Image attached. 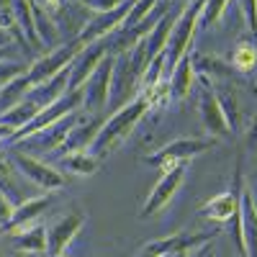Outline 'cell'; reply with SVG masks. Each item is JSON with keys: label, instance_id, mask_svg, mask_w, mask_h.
I'll return each instance as SVG.
<instances>
[{"label": "cell", "instance_id": "7a4b0ae2", "mask_svg": "<svg viewBox=\"0 0 257 257\" xmlns=\"http://www.w3.org/2000/svg\"><path fill=\"white\" fill-rule=\"evenodd\" d=\"M147 52H144V44H139L132 49V52H123L116 57L113 62V80H111V100L116 105V111L121 105L132 103L137 95H139V82H142V75L147 70Z\"/></svg>", "mask_w": 257, "mask_h": 257}, {"label": "cell", "instance_id": "8fae6325", "mask_svg": "<svg viewBox=\"0 0 257 257\" xmlns=\"http://www.w3.org/2000/svg\"><path fill=\"white\" fill-rule=\"evenodd\" d=\"M134 6V0H121V3L111 11H105V13H98L95 18H90L88 24H85V29L80 31V41L85 47L88 44H95V41H103V39H108L113 31H118L123 26V21L128 16V11H132Z\"/></svg>", "mask_w": 257, "mask_h": 257}, {"label": "cell", "instance_id": "f1b7e54d", "mask_svg": "<svg viewBox=\"0 0 257 257\" xmlns=\"http://www.w3.org/2000/svg\"><path fill=\"white\" fill-rule=\"evenodd\" d=\"M36 113H39V108H36V105H34L31 100H26V98H24L21 103H16L11 111L0 113V121H3L6 126H11V128H13V134H16L18 128H24V126H26Z\"/></svg>", "mask_w": 257, "mask_h": 257}, {"label": "cell", "instance_id": "44dd1931", "mask_svg": "<svg viewBox=\"0 0 257 257\" xmlns=\"http://www.w3.org/2000/svg\"><path fill=\"white\" fill-rule=\"evenodd\" d=\"M100 157H95L90 149H77V152H67V155H59L57 167L59 170H67L72 175H95L100 170Z\"/></svg>", "mask_w": 257, "mask_h": 257}, {"label": "cell", "instance_id": "3957f363", "mask_svg": "<svg viewBox=\"0 0 257 257\" xmlns=\"http://www.w3.org/2000/svg\"><path fill=\"white\" fill-rule=\"evenodd\" d=\"M206 0H190V6L183 8V13L175 18L173 31H170L167 47H165V64H167V77L175 70V64L193 52V41H196V34L201 29V13H203Z\"/></svg>", "mask_w": 257, "mask_h": 257}, {"label": "cell", "instance_id": "cb8c5ba5", "mask_svg": "<svg viewBox=\"0 0 257 257\" xmlns=\"http://www.w3.org/2000/svg\"><path fill=\"white\" fill-rule=\"evenodd\" d=\"M242 229H244V244H247V257H257V206L247 188H242Z\"/></svg>", "mask_w": 257, "mask_h": 257}, {"label": "cell", "instance_id": "5b68a950", "mask_svg": "<svg viewBox=\"0 0 257 257\" xmlns=\"http://www.w3.org/2000/svg\"><path fill=\"white\" fill-rule=\"evenodd\" d=\"M82 49H85V44H82L80 39H70V41H62L59 47L44 52L41 57H36V59L29 64L26 75H24V77H26V85H29V88H36V85L52 80V77L59 75L62 70H67L70 64H72V59H75Z\"/></svg>", "mask_w": 257, "mask_h": 257}, {"label": "cell", "instance_id": "1f68e13d", "mask_svg": "<svg viewBox=\"0 0 257 257\" xmlns=\"http://www.w3.org/2000/svg\"><path fill=\"white\" fill-rule=\"evenodd\" d=\"M175 244H178V234H173V237H162V239H152V242L142 244V249H139L137 257H162L165 252H170Z\"/></svg>", "mask_w": 257, "mask_h": 257}, {"label": "cell", "instance_id": "f546056e", "mask_svg": "<svg viewBox=\"0 0 257 257\" xmlns=\"http://www.w3.org/2000/svg\"><path fill=\"white\" fill-rule=\"evenodd\" d=\"M34 26H36V34L41 39V44H47L52 49L59 47V29H57V24L36 3H34Z\"/></svg>", "mask_w": 257, "mask_h": 257}, {"label": "cell", "instance_id": "e575fe53", "mask_svg": "<svg viewBox=\"0 0 257 257\" xmlns=\"http://www.w3.org/2000/svg\"><path fill=\"white\" fill-rule=\"evenodd\" d=\"M239 8L244 13V21H247V29L252 34H257V0H239Z\"/></svg>", "mask_w": 257, "mask_h": 257}, {"label": "cell", "instance_id": "5bb4252c", "mask_svg": "<svg viewBox=\"0 0 257 257\" xmlns=\"http://www.w3.org/2000/svg\"><path fill=\"white\" fill-rule=\"evenodd\" d=\"M108 54V47H105V39L95 41V44H88L70 64V90H82V85L88 82V77L95 72V67L103 62V57Z\"/></svg>", "mask_w": 257, "mask_h": 257}, {"label": "cell", "instance_id": "603a6c76", "mask_svg": "<svg viewBox=\"0 0 257 257\" xmlns=\"http://www.w3.org/2000/svg\"><path fill=\"white\" fill-rule=\"evenodd\" d=\"M13 244L21 249V252H29V254H47V226H39V224H31L21 231H13L11 234Z\"/></svg>", "mask_w": 257, "mask_h": 257}, {"label": "cell", "instance_id": "4316f807", "mask_svg": "<svg viewBox=\"0 0 257 257\" xmlns=\"http://www.w3.org/2000/svg\"><path fill=\"white\" fill-rule=\"evenodd\" d=\"M139 93L144 95L147 105L152 111H165V108H170V103L175 100L173 98V85H170V77H160L155 85H149V88H144Z\"/></svg>", "mask_w": 257, "mask_h": 257}, {"label": "cell", "instance_id": "60d3db41", "mask_svg": "<svg viewBox=\"0 0 257 257\" xmlns=\"http://www.w3.org/2000/svg\"><path fill=\"white\" fill-rule=\"evenodd\" d=\"M175 3H180V6H185V3H190V0H175Z\"/></svg>", "mask_w": 257, "mask_h": 257}, {"label": "cell", "instance_id": "4dcf8cb0", "mask_svg": "<svg viewBox=\"0 0 257 257\" xmlns=\"http://www.w3.org/2000/svg\"><path fill=\"white\" fill-rule=\"evenodd\" d=\"M231 0H206L203 13H201V29H213L224 18L226 8H229Z\"/></svg>", "mask_w": 257, "mask_h": 257}, {"label": "cell", "instance_id": "7402d4cb", "mask_svg": "<svg viewBox=\"0 0 257 257\" xmlns=\"http://www.w3.org/2000/svg\"><path fill=\"white\" fill-rule=\"evenodd\" d=\"M0 34H3V41L8 44V41H13V44H18L24 52H29V41H26V34L24 29H21V21L13 11V3L11 0H0Z\"/></svg>", "mask_w": 257, "mask_h": 257}, {"label": "cell", "instance_id": "d4e9b609", "mask_svg": "<svg viewBox=\"0 0 257 257\" xmlns=\"http://www.w3.org/2000/svg\"><path fill=\"white\" fill-rule=\"evenodd\" d=\"M173 24H175V18L167 13V16L160 18V24L152 29V34L142 39V44H144V52H147V59H149V62H152L160 52H165L167 39H170V31H173Z\"/></svg>", "mask_w": 257, "mask_h": 257}, {"label": "cell", "instance_id": "d6a6232c", "mask_svg": "<svg viewBox=\"0 0 257 257\" xmlns=\"http://www.w3.org/2000/svg\"><path fill=\"white\" fill-rule=\"evenodd\" d=\"M26 64H21V62H0V90H6L11 82H16L18 77H24L26 75Z\"/></svg>", "mask_w": 257, "mask_h": 257}, {"label": "cell", "instance_id": "8992f818", "mask_svg": "<svg viewBox=\"0 0 257 257\" xmlns=\"http://www.w3.org/2000/svg\"><path fill=\"white\" fill-rule=\"evenodd\" d=\"M82 108V90H67L57 103H52V105H47V108H41L24 128H18V132L8 139V149L11 147H16L18 142H24V139H29V137H34V134H39V132H44L47 126H52V123H57L59 118H64V116H70L72 111H80Z\"/></svg>", "mask_w": 257, "mask_h": 257}, {"label": "cell", "instance_id": "4fadbf2b", "mask_svg": "<svg viewBox=\"0 0 257 257\" xmlns=\"http://www.w3.org/2000/svg\"><path fill=\"white\" fill-rule=\"evenodd\" d=\"M82 226H85V213L80 211H67L64 216L54 219L47 226V254L49 257L64 254V249L72 244V239L80 234Z\"/></svg>", "mask_w": 257, "mask_h": 257}, {"label": "cell", "instance_id": "2e32d148", "mask_svg": "<svg viewBox=\"0 0 257 257\" xmlns=\"http://www.w3.org/2000/svg\"><path fill=\"white\" fill-rule=\"evenodd\" d=\"M67 90H70V67L62 70L59 75H54L52 80H47V82L36 85V88H31L26 93V100H31L36 108L41 111V108H47V105L57 103Z\"/></svg>", "mask_w": 257, "mask_h": 257}, {"label": "cell", "instance_id": "52a82bcc", "mask_svg": "<svg viewBox=\"0 0 257 257\" xmlns=\"http://www.w3.org/2000/svg\"><path fill=\"white\" fill-rule=\"evenodd\" d=\"M8 160L13 165L16 173H21L26 180H31L39 190H47V193H54V190H62L67 185V178H64L57 167L47 165L44 160H39L29 152H21V149H8Z\"/></svg>", "mask_w": 257, "mask_h": 257}, {"label": "cell", "instance_id": "9a60e30c", "mask_svg": "<svg viewBox=\"0 0 257 257\" xmlns=\"http://www.w3.org/2000/svg\"><path fill=\"white\" fill-rule=\"evenodd\" d=\"M198 111H201V121L206 126V132L213 137V139H229L231 137V128H229V121L221 111V105L216 100V93L213 88H203L201 90V100H198Z\"/></svg>", "mask_w": 257, "mask_h": 257}, {"label": "cell", "instance_id": "d590c367", "mask_svg": "<svg viewBox=\"0 0 257 257\" xmlns=\"http://www.w3.org/2000/svg\"><path fill=\"white\" fill-rule=\"evenodd\" d=\"M72 3H77V6H82V8H88V11H95V13H105V11L116 8L121 0H72Z\"/></svg>", "mask_w": 257, "mask_h": 257}, {"label": "cell", "instance_id": "d6986e66", "mask_svg": "<svg viewBox=\"0 0 257 257\" xmlns=\"http://www.w3.org/2000/svg\"><path fill=\"white\" fill-rule=\"evenodd\" d=\"M103 126L100 118H88V113H82V118L75 123V128L70 132V137L64 139V144L59 147L62 149V155H67V152H77V149H90L95 134H98V128Z\"/></svg>", "mask_w": 257, "mask_h": 257}, {"label": "cell", "instance_id": "ffe728a7", "mask_svg": "<svg viewBox=\"0 0 257 257\" xmlns=\"http://www.w3.org/2000/svg\"><path fill=\"white\" fill-rule=\"evenodd\" d=\"M239 85H221V88H216L213 93H216V100L221 105V111L229 121V128H231V134H237L242 132V100H239Z\"/></svg>", "mask_w": 257, "mask_h": 257}, {"label": "cell", "instance_id": "277c9868", "mask_svg": "<svg viewBox=\"0 0 257 257\" xmlns=\"http://www.w3.org/2000/svg\"><path fill=\"white\" fill-rule=\"evenodd\" d=\"M216 144H219V139H213V137H203V139L201 137H180V139H173V142H167L165 147H160L155 155H147L142 162L165 173V170L175 167V165L196 160L198 155L208 152V149H213Z\"/></svg>", "mask_w": 257, "mask_h": 257}, {"label": "cell", "instance_id": "836d02e7", "mask_svg": "<svg viewBox=\"0 0 257 257\" xmlns=\"http://www.w3.org/2000/svg\"><path fill=\"white\" fill-rule=\"evenodd\" d=\"M16 201L8 196L6 190H0V229L3 226H8V221L13 219V211H16Z\"/></svg>", "mask_w": 257, "mask_h": 257}, {"label": "cell", "instance_id": "30bf717a", "mask_svg": "<svg viewBox=\"0 0 257 257\" xmlns=\"http://www.w3.org/2000/svg\"><path fill=\"white\" fill-rule=\"evenodd\" d=\"M242 165H244V157L237 160V170H234V188L219 193V196H213L211 201H206L201 206V216L203 219L226 224V221H231L234 213L239 211V203H242V175H244Z\"/></svg>", "mask_w": 257, "mask_h": 257}, {"label": "cell", "instance_id": "ab89813d", "mask_svg": "<svg viewBox=\"0 0 257 257\" xmlns=\"http://www.w3.org/2000/svg\"><path fill=\"white\" fill-rule=\"evenodd\" d=\"M13 137V128L11 126H6L3 121H0V144H8V139Z\"/></svg>", "mask_w": 257, "mask_h": 257}, {"label": "cell", "instance_id": "8d00e7d4", "mask_svg": "<svg viewBox=\"0 0 257 257\" xmlns=\"http://www.w3.org/2000/svg\"><path fill=\"white\" fill-rule=\"evenodd\" d=\"M34 3H36L41 11H44V13L54 21V18L64 11V6H67V0H34Z\"/></svg>", "mask_w": 257, "mask_h": 257}, {"label": "cell", "instance_id": "f35d334b", "mask_svg": "<svg viewBox=\"0 0 257 257\" xmlns=\"http://www.w3.org/2000/svg\"><path fill=\"white\" fill-rule=\"evenodd\" d=\"M247 193L252 196L254 206H257V167L252 170V175H249V183H247Z\"/></svg>", "mask_w": 257, "mask_h": 257}, {"label": "cell", "instance_id": "484cf974", "mask_svg": "<svg viewBox=\"0 0 257 257\" xmlns=\"http://www.w3.org/2000/svg\"><path fill=\"white\" fill-rule=\"evenodd\" d=\"M13 3V11L21 21V29H24L26 34V41H29V47L41 52L44 49V44H41V39L36 34V26H34V0H11Z\"/></svg>", "mask_w": 257, "mask_h": 257}, {"label": "cell", "instance_id": "ac0fdd59", "mask_svg": "<svg viewBox=\"0 0 257 257\" xmlns=\"http://www.w3.org/2000/svg\"><path fill=\"white\" fill-rule=\"evenodd\" d=\"M49 208V196H36V198H26V201H21L13 211V219L8 221V226L0 229V234H13V231H21V229H26L31 226L41 213H44Z\"/></svg>", "mask_w": 257, "mask_h": 257}, {"label": "cell", "instance_id": "6da1fadb", "mask_svg": "<svg viewBox=\"0 0 257 257\" xmlns=\"http://www.w3.org/2000/svg\"><path fill=\"white\" fill-rule=\"evenodd\" d=\"M147 111H149V105H147V100H144L142 93H139L132 103L121 105V108H118L111 118H105L103 126L98 128V134H95V139H93V144H90V152H93L95 157H100V160H105L108 155H113L116 149L134 134V128H137L139 121L147 116Z\"/></svg>", "mask_w": 257, "mask_h": 257}, {"label": "cell", "instance_id": "74e56055", "mask_svg": "<svg viewBox=\"0 0 257 257\" xmlns=\"http://www.w3.org/2000/svg\"><path fill=\"white\" fill-rule=\"evenodd\" d=\"M247 147H249V152L257 155V116H252L247 126Z\"/></svg>", "mask_w": 257, "mask_h": 257}, {"label": "cell", "instance_id": "83f0119b", "mask_svg": "<svg viewBox=\"0 0 257 257\" xmlns=\"http://www.w3.org/2000/svg\"><path fill=\"white\" fill-rule=\"evenodd\" d=\"M231 70L234 72H242V75H249L257 70V44L252 41H239L231 52Z\"/></svg>", "mask_w": 257, "mask_h": 257}, {"label": "cell", "instance_id": "ba28073f", "mask_svg": "<svg viewBox=\"0 0 257 257\" xmlns=\"http://www.w3.org/2000/svg\"><path fill=\"white\" fill-rule=\"evenodd\" d=\"M113 54H105L95 72L82 85V111L85 113H100L111 100V80H113Z\"/></svg>", "mask_w": 257, "mask_h": 257}, {"label": "cell", "instance_id": "e0dca14e", "mask_svg": "<svg viewBox=\"0 0 257 257\" xmlns=\"http://www.w3.org/2000/svg\"><path fill=\"white\" fill-rule=\"evenodd\" d=\"M196 82H198V72H196V64H193V52H188V54L175 64V70L170 72L173 98H175V100H188L193 93H196Z\"/></svg>", "mask_w": 257, "mask_h": 257}, {"label": "cell", "instance_id": "7c38bea8", "mask_svg": "<svg viewBox=\"0 0 257 257\" xmlns=\"http://www.w3.org/2000/svg\"><path fill=\"white\" fill-rule=\"evenodd\" d=\"M82 108L80 111H72L70 116H64V118H59L57 123H52V126H47L44 132H39V134H34V137H29V139H24V142H18L16 147H11V149H29V147H34V149H39V152H54V149H59L62 144H64V139L70 137V132L75 128V123L82 118Z\"/></svg>", "mask_w": 257, "mask_h": 257}, {"label": "cell", "instance_id": "9c48e42d", "mask_svg": "<svg viewBox=\"0 0 257 257\" xmlns=\"http://www.w3.org/2000/svg\"><path fill=\"white\" fill-rule=\"evenodd\" d=\"M185 173H188V162L175 165L162 173V178L157 180V185L149 190V196L139 211V219H149V216H157V213L175 198V193L180 190V185L185 183Z\"/></svg>", "mask_w": 257, "mask_h": 257}]
</instances>
